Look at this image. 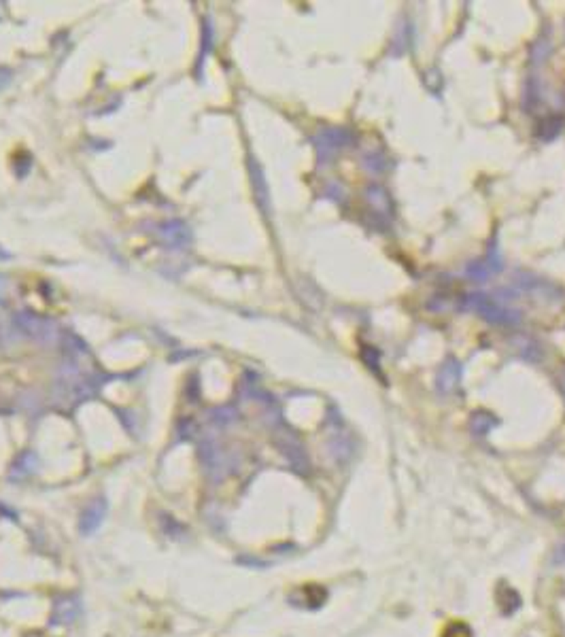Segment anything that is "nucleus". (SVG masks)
Masks as SVG:
<instances>
[{
    "instance_id": "3",
    "label": "nucleus",
    "mask_w": 565,
    "mask_h": 637,
    "mask_svg": "<svg viewBox=\"0 0 565 637\" xmlns=\"http://www.w3.org/2000/svg\"><path fill=\"white\" fill-rule=\"evenodd\" d=\"M561 561H565V548H563V555H561Z\"/></svg>"
},
{
    "instance_id": "1",
    "label": "nucleus",
    "mask_w": 565,
    "mask_h": 637,
    "mask_svg": "<svg viewBox=\"0 0 565 637\" xmlns=\"http://www.w3.org/2000/svg\"><path fill=\"white\" fill-rule=\"evenodd\" d=\"M104 502L102 500H96L94 504H90L86 510H83V516H81V531L83 533H92L100 523H102V516H104Z\"/></svg>"
},
{
    "instance_id": "2",
    "label": "nucleus",
    "mask_w": 565,
    "mask_h": 637,
    "mask_svg": "<svg viewBox=\"0 0 565 637\" xmlns=\"http://www.w3.org/2000/svg\"><path fill=\"white\" fill-rule=\"evenodd\" d=\"M444 637H472V631L463 622H453L444 631Z\"/></svg>"
}]
</instances>
